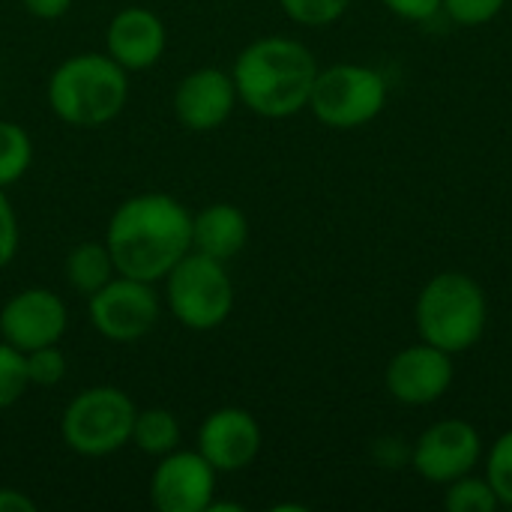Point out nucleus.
Wrapping results in <instances>:
<instances>
[{
  "mask_svg": "<svg viewBox=\"0 0 512 512\" xmlns=\"http://www.w3.org/2000/svg\"><path fill=\"white\" fill-rule=\"evenodd\" d=\"M162 315L159 294L153 282L117 273L108 285L87 297V318L93 330L108 342H138L144 339Z\"/></svg>",
  "mask_w": 512,
  "mask_h": 512,
  "instance_id": "obj_8",
  "label": "nucleus"
},
{
  "mask_svg": "<svg viewBox=\"0 0 512 512\" xmlns=\"http://www.w3.org/2000/svg\"><path fill=\"white\" fill-rule=\"evenodd\" d=\"M0 512H36V501L18 489H0Z\"/></svg>",
  "mask_w": 512,
  "mask_h": 512,
  "instance_id": "obj_29",
  "label": "nucleus"
},
{
  "mask_svg": "<svg viewBox=\"0 0 512 512\" xmlns=\"http://www.w3.org/2000/svg\"><path fill=\"white\" fill-rule=\"evenodd\" d=\"M384 6L405 21H429L441 12L444 0H384Z\"/></svg>",
  "mask_w": 512,
  "mask_h": 512,
  "instance_id": "obj_27",
  "label": "nucleus"
},
{
  "mask_svg": "<svg viewBox=\"0 0 512 512\" xmlns=\"http://www.w3.org/2000/svg\"><path fill=\"white\" fill-rule=\"evenodd\" d=\"M21 6L33 15V18H42V21H54V18H63L72 6V0H21Z\"/></svg>",
  "mask_w": 512,
  "mask_h": 512,
  "instance_id": "obj_28",
  "label": "nucleus"
},
{
  "mask_svg": "<svg viewBox=\"0 0 512 512\" xmlns=\"http://www.w3.org/2000/svg\"><path fill=\"white\" fill-rule=\"evenodd\" d=\"M66 327V303L48 288H24L12 294L0 309V339L21 354L42 345H57Z\"/></svg>",
  "mask_w": 512,
  "mask_h": 512,
  "instance_id": "obj_10",
  "label": "nucleus"
},
{
  "mask_svg": "<svg viewBox=\"0 0 512 512\" xmlns=\"http://www.w3.org/2000/svg\"><path fill=\"white\" fill-rule=\"evenodd\" d=\"M486 480L492 483L501 507L512 510V429L492 444V453L486 459Z\"/></svg>",
  "mask_w": 512,
  "mask_h": 512,
  "instance_id": "obj_23",
  "label": "nucleus"
},
{
  "mask_svg": "<svg viewBox=\"0 0 512 512\" xmlns=\"http://www.w3.org/2000/svg\"><path fill=\"white\" fill-rule=\"evenodd\" d=\"M27 387L30 381H27L24 354L0 339V411L12 408L27 393Z\"/></svg>",
  "mask_w": 512,
  "mask_h": 512,
  "instance_id": "obj_21",
  "label": "nucleus"
},
{
  "mask_svg": "<svg viewBox=\"0 0 512 512\" xmlns=\"http://www.w3.org/2000/svg\"><path fill=\"white\" fill-rule=\"evenodd\" d=\"M105 246L117 273L159 282L192 252V213L165 192L132 195L111 213Z\"/></svg>",
  "mask_w": 512,
  "mask_h": 512,
  "instance_id": "obj_1",
  "label": "nucleus"
},
{
  "mask_svg": "<svg viewBox=\"0 0 512 512\" xmlns=\"http://www.w3.org/2000/svg\"><path fill=\"white\" fill-rule=\"evenodd\" d=\"M63 273H66V282L78 294L90 297L117 276V267H114V258H111L105 240L102 243L99 240H84L66 255Z\"/></svg>",
  "mask_w": 512,
  "mask_h": 512,
  "instance_id": "obj_17",
  "label": "nucleus"
},
{
  "mask_svg": "<svg viewBox=\"0 0 512 512\" xmlns=\"http://www.w3.org/2000/svg\"><path fill=\"white\" fill-rule=\"evenodd\" d=\"M135 402L111 384L87 387L72 396L60 417V438L63 444L87 459L111 456L132 441L135 423Z\"/></svg>",
  "mask_w": 512,
  "mask_h": 512,
  "instance_id": "obj_5",
  "label": "nucleus"
},
{
  "mask_svg": "<svg viewBox=\"0 0 512 512\" xmlns=\"http://www.w3.org/2000/svg\"><path fill=\"white\" fill-rule=\"evenodd\" d=\"M387 105V78L360 63L318 69L309 108L330 129H357L372 123Z\"/></svg>",
  "mask_w": 512,
  "mask_h": 512,
  "instance_id": "obj_7",
  "label": "nucleus"
},
{
  "mask_svg": "<svg viewBox=\"0 0 512 512\" xmlns=\"http://www.w3.org/2000/svg\"><path fill=\"white\" fill-rule=\"evenodd\" d=\"M30 387H57L66 378V357L57 345H42L24 354Z\"/></svg>",
  "mask_w": 512,
  "mask_h": 512,
  "instance_id": "obj_22",
  "label": "nucleus"
},
{
  "mask_svg": "<svg viewBox=\"0 0 512 512\" xmlns=\"http://www.w3.org/2000/svg\"><path fill=\"white\" fill-rule=\"evenodd\" d=\"M231 78L237 99L252 114L282 120L309 108L318 63L303 42L288 36H264L237 54Z\"/></svg>",
  "mask_w": 512,
  "mask_h": 512,
  "instance_id": "obj_2",
  "label": "nucleus"
},
{
  "mask_svg": "<svg viewBox=\"0 0 512 512\" xmlns=\"http://www.w3.org/2000/svg\"><path fill=\"white\" fill-rule=\"evenodd\" d=\"M504 3L507 0H444L441 9L462 27H480L492 21L504 9Z\"/></svg>",
  "mask_w": 512,
  "mask_h": 512,
  "instance_id": "obj_25",
  "label": "nucleus"
},
{
  "mask_svg": "<svg viewBox=\"0 0 512 512\" xmlns=\"http://www.w3.org/2000/svg\"><path fill=\"white\" fill-rule=\"evenodd\" d=\"M237 87L231 72L216 66H201L180 78L174 90V117L192 132L219 129L237 108Z\"/></svg>",
  "mask_w": 512,
  "mask_h": 512,
  "instance_id": "obj_14",
  "label": "nucleus"
},
{
  "mask_svg": "<svg viewBox=\"0 0 512 512\" xmlns=\"http://www.w3.org/2000/svg\"><path fill=\"white\" fill-rule=\"evenodd\" d=\"M282 12L303 27H324L345 15L351 0H279Z\"/></svg>",
  "mask_w": 512,
  "mask_h": 512,
  "instance_id": "obj_24",
  "label": "nucleus"
},
{
  "mask_svg": "<svg viewBox=\"0 0 512 512\" xmlns=\"http://www.w3.org/2000/svg\"><path fill=\"white\" fill-rule=\"evenodd\" d=\"M444 507L450 512H495L501 507V501L489 480L465 474V477L447 483Z\"/></svg>",
  "mask_w": 512,
  "mask_h": 512,
  "instance_id": "obj_20",
  "label": "nucleus"
},
{
  "mask_svg": "<svg viewBox=\"0 0 512 512\" xmlns=\"http://www.w3.org/2000/svg\"><path fill=\"white\" fill-rule=\"evenodd\" d=\"M216 477L198 450H171L153 468L150 504L159 512H207L216 501Z\"/></svg>",
  "mask_w": 512,
  "mask_h": 512,
  "instance_id": "obj_9",
  "label": "nucleus"
},
{
  "mask_svg": "<svg viewBox=\"0 0 512 512\" xmlns=\"http://www.w3.org/2000/svg\"><path fill=\"white\" fill-rule=\"evenodd\" d=\"M453 354L423 342L399 351L387 366V393L402 405H432L453 384Z\"/></svg>",
  "mask_w": 512,
  "mask_h": 512,
  "instance_id": "obj_13",
  "label": "nucleus"
},
{
  "mask_svg": "<svg viewBox=\"0 0 512 512\" xmlns=\"http://www.w3.org/2000/svg\"><path fill=\"white\" fill-rule=\"evenodd\" d=\"M249 219L240 207L216 201L192 216V249L216 261H231L246 249Z\"/></svg>",
  "mask_w": 512,
  "mask_h": 512,
  "instance_id": "obj_16",
  "label": "nucleus"
},
{
  "mask_svg": "<svg viewBox=\"0 0 512 512\" xmlns=\"http://www.w3.org/2000/svg\"><path fill=\"white\" fill-rule=\"evenodd\" d=\"M18 216L6 198V189H0V270L15 258L18 252Z\"/></svg>",
  "mask_w": 512,
  "mask_h": 512,
  "instance_id": "obj_26",
  "label": "nucleus"
},
{
  "mask_svg": "<svg viewBox=\"0 0 512 512\" xmlns=\"http://www.w3.org/2000/svg\"><path fill=\"white\" fill-rule=\"evenodd\" d=\"M33 162V141L24 126L0 120V189L18 183Z\"/></svg>",
  "mask_w": 512,
  "mask_h": 512,
  "instance_id": "obj_19",
  "label": "nucleus"
},
{
  "mask_svg": "<svg viewBox=\"0 0 512 512\" xmlns=\"http://www.w3.org/2000/svg\"><path fill=\"white\" fill-rule=\"evenodd\" d=\"M165 48H168V30L153 9L126 6L108 21L105 54L114 57L126 72H141L156 66Z\"/></svg>",
  "mask_w": 512,
  "mask_h": 512,
  "instance_id": "obj_15",
  "label": "nucleus"
},
{
  "mask_svg": "<svg viewBox=\"0 0 512 512\" xmlns=\"http://www.w3.org/2000/svg\"><path fill=\"white\" fill-rule=\"evenodd\" d=\"M198 453L216 474H237L261 453V426L246 408H219L198 429Z\"/></svg>",
  "mask_w": 512,
  "mask_h": 512,
  "instance_id": "obj_12",
  "label": "nucleus"
},
{
  "mask_svg": "<svg viewBox=\"0 0 512 512\" xmlns=\"http://www.w3.org/2000/svg\"><path fill=\"white\" fill-rule=\"evenodd\" d=\"M486 321V294L468 273H438L417 297V330L423 342L447 354H462L474 348L486 333Z\"/></svg>",
  "mask_w": 512,
  "mask_h": 512,
  "instance_id": "obj_4",
  "label": "nucleus"
},
{
  "mask_svg": "<svg viewBox=\"0 0 512 512\" xmlns=\"http://www.w3.org/2000/svg\"><path fill=\"white\" fill-rule=\"evenodd\" d=\"M180 423L177 417L168 411V408H144L135 414V423H132V447L147 453V456H165L171 450L180 447Z\"/></svg>",
  "mask_w": 512,
  "mask_h": 512,
  "instance_id": "obj_18",
  "label": "nucleus"
},
{
  "mask_svg": "<svg viewBox=\"0 0 512 512\" xmlns=\"http://www.w3.org/2000/svg\"><path fill=\"white\" fill-rule=\"evenodd\" d=\"M480 453H483V441L471 423L438 420L420 435L411 462L423 480L447 486V483L471 474L474 465L480 462Z\"/></svg>",
  "mask_w": 512,
  "mask_h": 512,
  "instance_id": "obj_11",
  "label": "nucleus"
},
{
  "mask_svg": "<svg viewBox=\"0 0 512 512\" xmlns=\"http://www.w3.org/2000/svg\"><path fill=\"white\" fill-rule=\"evenodd\" d=\"M165 297L171 315L195 333L216 330L234 309V282L225 261L204 252H186L165 276Z\"/></svg>",
  "mask_w": 512,
  "mask_h": 512,
  "instance_id": "obj_6",
  "label": "nucleus"
},
{
  "mask_svg": "<svg viewBox=\"0 0 512 512\" xmlns=\"http://www.w3.org/2000/svg\"><path fill=\"white\" fill-rule=\"evenodd\" d=\"M45 96L57 120L78 129L102 126L123 111L129 99V72L108 54H72L51 72Z\"/></svg>",
  "mask_w": 512,
  "mask_h": 512,
  "instance_id": "obj_3",
  "label": "nucleus"
}]
</instances>
